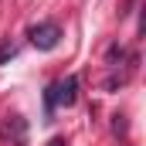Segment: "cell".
I'll return each instance as SVG.
<instances>
[{
    "label": "cell",
    "instance_id": "3",
    "mask_svg": "<svg viewBox=\"0 0 146 146\" xmlns=\"http://www.w3.org/2000/svg\"><path fill=\"white\" fill-rule=\"evenodd\" d=\"M3 133H7V136H14V146H27V126H24V119H21V115H7Z\"/></svg>",
    "mask_w": 146,
    "mask_h": 146
},
{
    "label": "cell",
    "instance_id": "5",
    "mask_svg": "<svg viewBox=\"0 0 146 146\" xmlns=\"http://www.w3.org/2000/svg\"><path fill=\"white\" fill-rule=\"evenodd\" d=\"M48 146H68V143H65L61 136H54V139H51V143H48Z\"/></svg>",
    "mask_w": 146,
    "mask_h": 146
},
{
    "label": "cell",
    "instance_id": "4",
    "mask_svg": "<svg viewBox=\"0 0 146 146\" xmlns=\"http://www.w3.org/2000/svg\"><path fill=\"white\" fill-rule=\"evenodd\" d=\"M7 58H14V44H3L0 48V61H7Z\"/></svg>",
    "mask_w": 146,
    "mask_h": 146
},
{
    "label": "cell",
    "instance_id": "2",
    "mask_svg": "<svg viewBox=\"0 0 146 146\" xmlns=\"http://www.w3.org/2000/svg\"><path fill=\"white\" fill-rule=\"evenodd\" d=\"M75 99H78V78L68 75V78H61V82H54V85H51L48 106H51V109H54V106H72Z\"/></svg>",
    "mask_w": 146,
    "mask_h": 146
},
{
    "label": "cell",
    "instance_id": "1",
    "mask_svg": "<svg viewBox=\"0 0 146 146\" xmlns=\"http://www.w3.org/2000/svg\"><path fill=\"white\" fill-rule=\"evenodd\" d=\"M27 37H31V44H34L37 51H51V48H58V41H61V27H58L54 21H41V24H34V27L27 31Z\"/></svg>",
    "mask_w": 146,
    "mask_h": 146
}]
</instances>
